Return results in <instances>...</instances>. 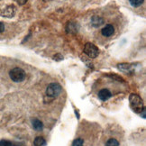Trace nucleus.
I'll return each mask as SVG.
<instances>
[{
  "instance_id": "obj_1",
  "label": "nucleus",
  "mask_w": 146,
  "mask_h": 146,
  "mask_svg": "<svg viewBox=\"0 0 146 146\" xmlns=\"http://www.w3.org/2000/svg\"><path fill=\"white\" fill-rule=\"evenodd\" d=\"M129 101H130V106L133 112L135 113H140L143 110V103L141 97L136 94H131L129 97Z\"/></svg>"
},
{
  "instance_id": "obj_2",
  "label": "nucleus",
  "mask_w": 146,
  "mask_h": 146,
  "mask_svg": "<svg viewBox=\"0 0 146 146\" xmlns=\"http://www.w3.org/2000/svg\"><path fill=\"white\" fill-rule=\"evenodd\" d=\"M9 76L13 81L21 82L25 78V71L23 69L16 67V68H14L9 72Z\"/></svg>"
},
{
  "instance_id": "obj_3",
  "label": "nucleus",
  "mask_w": 146,
  "mask_h": 146,
  "mask_svg": "<svg viewBox=\"0 0 146 146\" xmlns=\"http://www.w3.org/2000/svg\"><path fill=\"white\" fill-rule=\"evenodd\" d=\"M61 86L58 83H50L46 88V94L48 97L56 98L58 97L61 92Z\"/></svg>"
},
{
  "instance_id": "obj_4",
  "label": "nucleus",
  "mask_w": 146,
  "mask_h": 146,
  "mask_svg": "<svg viewBox=\"0 0 146 146\" xmlns=\"http://www.w3.org/2000/svg\"><path fill=\"white\" fill-rule=\"evenodd\" d=\"M84 52H85L89 58H97L98 54H99V50L98 48L93 43L88 42L85 44V47H84Z\"/></svg>"
},
{
  "instance_id": "obj_5",
  "label": "nucleus",
  "mask_w": 146,
  "mask_h": 146,
  "mask_svg": "<svg viewBox=\"0 0 146 146\" xmlns=\"http://www.w3.org/2000/svg\"><path fill=\"white\" fill-rule=\"evenodd\" d=\"M80 30V25L76 22H69L66 25V32L70 35H75Z\"/></svg>"
},
{
  "instance_id": "obj_6",
  "label": "nucleus",
  "mask_w": 146,
  "mask_h": 146,
  "mask_svg": "<svg viewBox=\"0 0 146 146\" xmlns=\"http://www.w3.org/2000/svg\"><path fill=\"white\" fill-rule=\"evenodd\" d=\"M15 12H16L15 7V5H8V7H7L2 11V15L4 16V17L11 18V17H13V16L15 15Z\"/></svg>"
},
{
  "instance_id": "obj_7",
  "label": "nucleus",
  "mask_w": 146,
  "mask_h": 146,
  "mask_svg": "<svg viewBox=\"0 0 146 146\" xmlns=\"http://www.w3.org/2000/svg\"><path fill=\"white\" fill-rule=\"evenodd\" d=\"M117 66H118V69L121 71L127 72V73L133 72L134 68H135L134 64H131V63H121V64H118Z\"/></svg>"
},
{
  "instance_id": "obj_8",
  "label": "nucleus",
  "mask_w": 146,
  "mask_h": 146,
  "mask_svg": "<svg viewBox=\"0 0 146 146\" xmlns=\"http://www.w3.org/2000/svg\"><path fill=\"white\" fill-rule=\"evenodd\" d=\"M115 33V28L113 25H106L102 30H101V33H102L103 36L106 37H109L111 35H113Z\"/></svg>"
},
{
  "instance_id": "obj_9",
  "label": "nucleus",
  "mask_w": 146,
  "mask_h": 146,
  "mask_svg": "<svg viewBox=\"0 0 146 146\" xmlns=\"http://www.w3.org/2000/svg\"><path fill=\"white\" fill-rule=\"evenodd\" d=\"M112 97L111 92L108 90V89H102L98 92V98L99 99H101L102 101H106L108 99H109Z\"/></svg>"
},
{
  "instance_id": "obj_10",
  "label": "nucleus",
  "mask_w": 146,
  "mask_h": 146,
  "mask_svg": "<svg viewBox=\"0 0 146 146\" xmlns=\"http://www.w3.org/2000/svg\"><path fill=\"white\" fill-rule=\"evenodd\" d=\"M104 20L103 18H101L98 15H95L91 19V24L94 27H99L101 25H103Z\"/></svg>"
},
{
  "instance_id": "obj_11",
  "label": "nucleus",
  "mask_w": 146,
  "mask_h": 146,
  "mask_svg": "<svg viewBox=\"0 0 146 146\" xmlns=\"http://www.w3.org/2000/svg\"><path fill=\"white\" fill-rule=\"evenodd\" d=\"M33 123V127L35 130L36 131H42V128H43V125H42V123L40 121V120H38V119H33L32 121Z\"/></svg>"
},
{
  "instance_id": "obj_12",
  "label": "nucleus",
  "mask_w": 146,
  "mask_h": 146,
  "mask_svg": "<svg viewBox=\"0 0 146 146\" xmlns=\"http://www.w3.org/2000/svg\"><path fill=\"white\" fill-rule=\"evenodd\" d=\"M33 144L35 146H45L46 145V141L44 140V138L38 136L33 141Z\"/></svg>"
},
{
  "instance_id": "obj_13",
  "label": "nucleus",
  "mask_w": 146,
  "mask_h": 146,
  "mask_svg": "<svg viewBox=\"0 0 146 146\" xmlns=\"http://www.w3.org/2000/svg\"><path fill=\"white\" fill-rule=\"evenodd\" d=\"M106 146H119V143L117 140L112 138V139H109L108 141L106 142Z\"/></svg>"
},
{
  "instance_id": "obj_14",
  "label": "nucleus",
  "mask_w": 146,
  "mask_h": 146,
  "mask_svg": "<svg viewBox=\"0 0 146 146\" xmlns=\"http://www.w3.org/2000/svg\"><path fill=\"white\" fill-rule=\"evenodd\" d=\"M131 5L133 7H140L143 3V0H129Z\"/></svg>"
},
{
  "instance_id": "obj_15",
  "label": "nucleus",
  "mask_w": 146,
  "mask_h": 146,
  "mask_svg": "<svg viewBox=\"0 0 146 146\" xmlns=\"http://www.w3.org/2000/svg\"><path fill=\"white\" fill-rule=\"evenodd\" d=\"M83 143H84L83 139H81V138H78V139L75 140L74 142H73L72 146H83Z\"/></svg>"
},
{
  "instance_id": "obj_16",
  "label": "nucleus",
  "mask_w": 146,
  "mask_h": 146,
  "mask_svg": "<svg viewBox=\"0 0 146 146\" xmlns=\"http://www.w3.org/2000/svg\"><path fill=\"white\" fill-rule=\"evenodd\" d=\"M0 146H13V143L7 141V140H1L0 141Z\"/></svg>"
},
{
  "instance_id": "obj_17",
  "label": "nucleus",
  "mask_w": 146,
  "mask_h": 146,
  "mask_svg": "<svg viewBox=\"0 0 146 146\" xmlns=\"http://www.w3.org/2000/svg\"><path fill=\"white\" fill-rule=\"evenodd\" d=\"M15 1L20 5H24L26 4V2L28 1V0H15Z\"/></svg>"
},
{
  "instance_id": "obj_18",
  "label": "nucleus",
  "mask_w": 146,
  "mask_h": 146,
  "mask_svg": "<svg viewBox=\"0 0 146 146\" xmlns=\"http://www.w3.org/2000/svg\"><path fill=\"white\" fill-rule=\"evenodd\" d=\"M62 59H63V56H61L60 54H57L54 56V60H60Z\"/></svg>"
},
{
  "instance_id": "obj_19",
  "label": "nucleus",
  "mask_w": 146,
  "mask_h": 146,
  "mask_svg": "<svg viewBox=\"0 0 146 146\" xmlns=\"http://www.w3.org/2000/svg\"><path fill=\"white\" fill-rule=\"evenodd\" d=\"M4 30H5V25L2 22H0V33H3Z\"/></svg>"
},
{
  "instance_id": "obj_20",
  "label": "nucleus",
  "mask_w": 146,
  "mask_h": 146,
  "mask_svg": "<svg viewBox=\"0 0 146 146\" xmlns=\"http://www.w3.org/2000/svg\"><path fill=\"white\" fill-rule=\"evenodd\" d=\"M13 146H20V145H18V144H16V143H13Z\"/></svg>"
},
{
  "instance_id": "obj_21",
  "label": "nucleus",
  "mask_w": 146,
  "mask_h": 146,
  "mask_svg": "<svg viewBox=\"0 0 146 146\" xmlns=\"http://www.w3.org/2000/svg\"><path fill=\"white\" fill-rule=\"evenodd\" d=\"M44 2H49V1H52V0H43Z\"/></svg>"
}]
</instances>
